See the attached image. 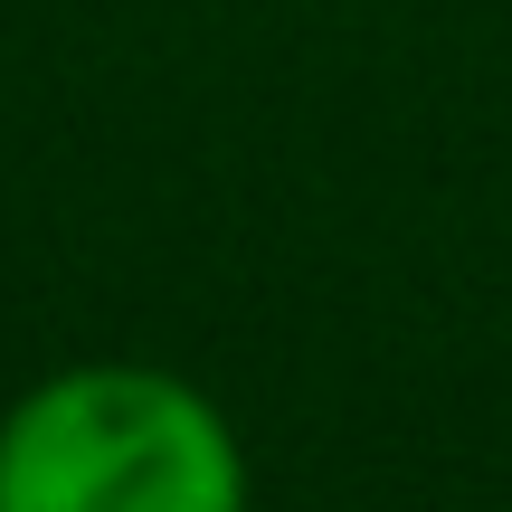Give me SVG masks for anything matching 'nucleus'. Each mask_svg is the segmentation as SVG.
Wrapping results in <instances>:
<instances>
[{
	"label": "nucleus",
	"mask_w": 512,
	"mask_h": 512,
	"mask_svg": "<svg viewBox=\"0 0 512 512\" xmlns=\"http://www.w3.org/2000/svg\"><path fill=\"white\" fill-rule=\"evenodd\" d=\"M0 512H247V446L181 370L76 361L0 418Z\"/></svg>",
	"instance_id": "obj_1"
}]
</instances>
